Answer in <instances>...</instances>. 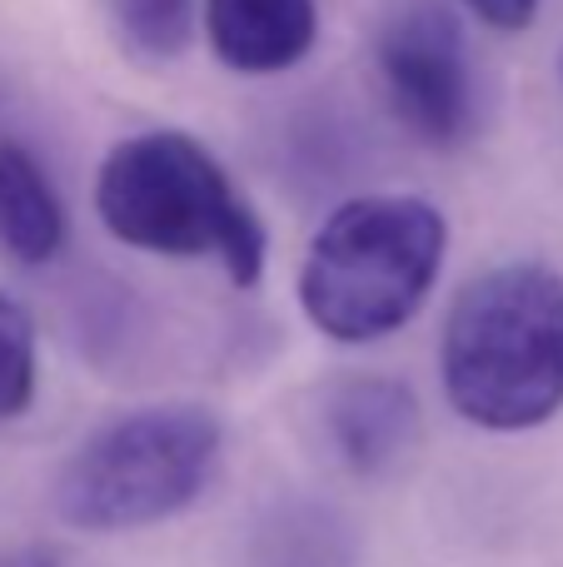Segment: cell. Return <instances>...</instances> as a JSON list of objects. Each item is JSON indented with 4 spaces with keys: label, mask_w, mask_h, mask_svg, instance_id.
<instances>
[{
    "label": "cell",
    "mask_w": 563,
    "mask_h": 567,
    "mask_svg": "<svg viewBox=\"0 0 563 567\" xmlns=\"http://www.w3.org/2000/svg\"><path fill=\"white\" fill-rule=\"evenodd\" d=\"M464 6L474 10V16L484 20L489 30H504V35H514V30L534 25L544 0H464Z\"/></svg>",
    "instance_id": "obj_12"
},
{
    "label": "cell",
    "mask_w": 563,
    "mask_h": 567,
    "mask_svg": "<svg viewBox=\"0 0 563 567\" xmlns=\"http://www.w3.org/2000/svg\"><path fill=\"white\" fill-rule=\"evenodd\" d=\"M245 567H359V538L329 503H279L249 533Z\"/></svg>",
    "instance_id": "obj_9"
},
{
    "label": "cell",
    "mask_w": 563,
    "mask_h": 567,
    "mask_svg": "<svg viewBox=\"0 0 563 567\" xmlns=\"http://www.w3.org/2000/svg\"><path fill=\"white\" fill-rule=\"evenodd\" d=\"M449 225L419 195L345 199L299 265V309L325 339L375 343L399 333L434 293Z\"/></svg>",
    "instance_id": "obj_3"
},
{
    "label": "cell",
    "mask_w": 563,
    "mask_h": 567,
    "mask_svg": "<svg viewBox=\"0 0 563 567\" xmlns=\"http://www.w3.org/2000/svg\"><path fill=\"white\" fill-rule=\"evenodd\" d=\"M65 245V205L20 140H0V255L40 269Z\"/></svg>",
    "instance_id": "obj_8"
},
{
    "label": "cell",
    "mask_w": 563,
    "mask_h": 567,
    "mask_svg": "<svg viewBox=\"0 0 563 567\" xmlns=\"http://www.w3.org/2000/svg\"><path fill=\"white\" fill-rule=\"evenodd\" d=\"M319 423H325L329 453L359 478H379V473L399 468L419 443V399L409 383L389 379V373H345L325 389L319 403Z\"/></svg>",
    "instance_id": "obj_6"
},
{
    "label": "cell",
    "mask_w": 563,
    "mask_h": 567,
    "mask_svg": "<svg viewBox=\"0 0 563 567\" xmlns=\"http://www.w3.org/2000/svg\"><path fill=\"white\" fill-rule=\"evenodd\" d=\"M205 40L215 60L235 75H285L315 50V0H205Z\"/></svg>",
    "instance_id": "obj_7"
},
{
    "label": "cell",
    "mask_w": 563,
    "mask_h": 567,
    "mask_svg": "<svg viewBox=\"0 0 563 567\" xmlns=\"http://www.w3.org/2000/svg\"><path fill=\"white\" fill-rule=\"evenodd\" d=\"M35 403V319L16 293L0 289V423Z\"/></svg>",
    "instance_id": "obj_11"
},
{
    "label": "cell",
    "mask_w": 563,
    "mask_h": 567,
    "mask_svg": "<svg viewBox=\"0 0 563 567\" xmlns=\"http://www.w3.org/2000/svg\"><path fill=\"white\" fill-rule=\"evenodd\" d=\"M110 25L140 60H175L199 30L195 0H105Z\"/></svg>",
    "instance_id": "obj_10"
},
{
    "label": "cell",
    "mask_w": 563,
    "mask_h": 567,
    "mask_svg": "<svg viewBox=\"0 0 563 567\" xmlns=\"http://www.w3.org/2000/svg\"><path fill=\"white\" fill-rule=\"evenodd\" d=\"M379 85L409 135L434 150H459L474 135V65L454 10L439 0H399L379 25Z\"/></svg>",
    "instance_id": "obj_5"
},
{
    "label": "cell",
    "mask_w": 563,
    "mask_h": 567,
    "mask_svg": "<svg viewBox=\"0 0 563 567\" xmlns=\"http://www.w3.org/2000/svg\"><path fill=\"white\" fill-rule=\"evenodd\" d=\"M0 567H65L55 548H40V543H25V548L0 553Z\"/></svg>",
    "instance_id": "obj_13"
},
{
    "label": "cell",
    "mask_w": 563,
    "mask_h": 567,
    "mask_svg": "<svg viewBox=\"0 0 563 567\" xmlns=\"http://www.w3.org/2000/svg\"><path fill=\"white\" fill-rule=\"evenodd\" d=\"M95 215L120 245L165 259H215L229 284L265 275L269 235L215 155L185 130H145L100 159Z\"/></svg>",
    "instance_id": "obj_2"
},
{
    "label": "cell",
    "mask_w": 563,
    "mask_h": 567,
    "mask_svg": "<svg viewBox=\"0 0 563 567\" xmlns=\"http://www.w3.org/2000/svg\"><path fill=\"white\" fill-rule=\"evenodd\" d=\"M225 423L205 403H150L95 429L55 478V513L80 533H135L209 488Z\"/></svg>",
    "instance_id": "obj_4"
},
{
    "label": "cell",
    "mask_w": 563,
    "mask_h": 567,
    "mask_svg": "<svg viewBox=\"0 0 563 567\" xmlns=\"http://www.w3.org/2000/svg\"><path fill=\"white\" fill-rule=\"evenodd\" d=\"M454 413L489 433H529L563 409V275L494 265L454 293L439 339Z\"/></svg>",
    "instance_id": "obj_1"
}]
</instances>
